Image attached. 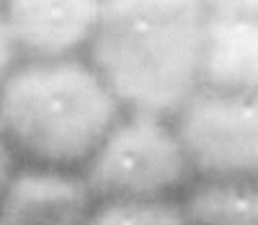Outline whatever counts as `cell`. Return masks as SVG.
Wrapping results in <instances>:
<instances>
[{"label":"cell","instance_id":"6da1fadb","mask_svg":"<svg viewBox=\"0 0 258 225\" xmlns=\"http://www.w3.org/2000/svg\"><path fill=\"white\" fill-rule=\"evenodd\" d=\"M204 0H103L88 62L129 111L176 117L202 88Z\"/></svg>","mask_w":258,"mask_h":225},{"label":"cell","instance_id":"7a4b0ae2","mask_svg":"<svg viewBox=\"0 0 258 225\" xmlns=\"http://www.w3.org/2000/svg\"><path fill=\"white\" fill-rule=\"evenodd\" d=\"M121 109L98 70L78 55L16 65L0 85V132L39 168L85 166Z\"/></svg>","mask_w":258,"mask_h":225},{"label":"cell","instance_id":"3957f363","mask_svg":"<svg viewBox=\"0 0 258 225\" xmlns=\"http://www.w3.org/2000/svg\"><path fill=\"white\" fill-rule=\"evenodd\" d=\"M194 163L168 117L129 111L83 168L96 199H168L194 184Z\"/></svg>","mask_w":258,"mask_h":225},{"label":"cell","instance_id":"277c9868","mask_svg":"<svg viewBox=\"0 0 258 225\" xmlns=\"http://www.w3.org/2000/svg\"><path fill=\"white\" fill-rule=\"evenodd\" d=\"M202 178H258V91L199 88L173 117Z\"/></svg>","mask_w":258,"mask_h":225},{"label":"cell","instance_id":"5b68a950","mask_svg":"<svg viewBox=\"0 0 258 225\" xmlns=\"http://www.w3.org/2000/svg\"><path fill=\"white\" fill-rule=\"evenodd\" d=\"M18 52L29 60L75 57L96 34L103 0H3Z\"/></svg>","mask_w":258,"mask_h":225},{"label":"cell","instance_id":"8992f818","mask_svg":"<svg viewBox=\"0 0 258 225\" xmlns=\"http://www.w3.org/2000/svg\"><path fill=\"white\" fill-rule=\"evenodd\" d=\"M93 199L83 173L24 168L0 197V225H85Z\"/></svg>","mask_w":258,"mask_h":225},{"label":"cell","instance_id":"52a82bcc","mask_svg":"<svg viewBox=\"0 0 258 225\" xmlns=\"http://www.w3.org/2000/svg\"><path fill=\"white\" fill-rule=\"evenodd\" d=\"M202 88L258 91V16H209Z\"/></svg>","mask_w":258,"mask_h":225},{"label":"cell","instance_id":"ba28073f","mask_svg":"<svg viewBox=\"0 0 258 225\" xmlns=\"http://www.w3.org/2000/svg\"><path fill=\"white\" fill-rule=\"evenodd\" d=\"M181 207L188 225H258V178H202Z\"/></svg>","mask_w":258,"mask_h":225},{"label":"cell","instance_id":"9c48e42d","mask_svg":"<svg viewBox=\"0 0 258 225\" xmlns=\"http://www.w3.org/2000/svg\"><path fill=\"white\" fill-rule=\"evenodd\" d=\"M85 225H188L176 199H116L103 202Z\"/></svg>","mask_w":258,"mask_h":225},{"label":"cell","instance_id":"30bf717a","mask_svg":"<svg viewBox=\"0 0 258 225\" xmlns=\"http://www.w3.org/2000/svg\"><path fill=\"white\" fill-rule=\"evenodd\" d=\"M16 57H18V47H16V41H13V36H11L8 24H6L3 8H0V85H3L6 78L13 73Z\"/></svg>","mask_w":258,"mask_h":225},{"label":"cell","instance_id":"8fae6325","mask_svg":"<svg viewBox=\"0 0 258 225\" xmlns=\"http://www.w3.org/2000/svg\"><path fill=\"white\" fill-rule=\"evenodd\" d=\"M209 16H258V0H204Z\"/></svg>","mask_w":258,"mask_h":225},{"label":"cell","instance_id":"7c38bea8","mask_svg":"<svg viewBox=\"0 0 258 225\" xmlns=\"http://www.w3.org/2000/svg\"><path fill=\"white\" fill-rule=\"evenodd\" d=\"M13 176H16V153L8 145L6 134L0 132V197H3V192L11 184Z\"/></svg>","mask_w":258,"mask_h":225}]
</instances>
